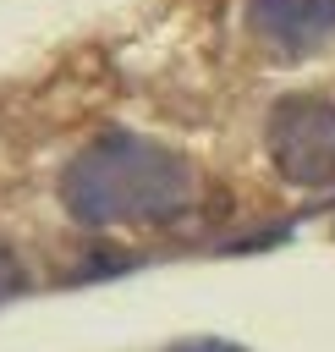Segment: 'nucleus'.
<instances>
[{
  "label": "nucleus",
  "instance_id": "nucleus-2",
  "mask_svg": "<svg viewBox=\"0 0 335 352\" xmlns=\"http://www.w3.org/2000/svg\"><path fill=\"white\" fill-rule=\"evenodd\" d=\"M264 143L291 187H335V104L319 94H291L269 110Z\"/></svg>",
  "mask_w": 335,
  "mask_h": 352
},
{
  "label": "nucleus",
  "instance_id": "nucleus-4",
  "mask_svg": "<svg viewBox=\"0 0 335 352\" xmlns=\"http://www.w3.org/2000/svg\"><path fill=\"white\" fill-rule=\"evenodd\" d=\"M22 286H27V275H22L16 253H11V248H0V302H5V297H16Z\"/></svg>",
  "mask_w": 335,
  "mask_h": 352
},
{
  "label": "nucleus",
  "instance_id": "nucleus-3",
  "mask_svg": "<svg viewBox=\"0 0 335 352\" xmlns=\"http://www.w3.org/2000/svg\"><path fill=\"white\" fill-rule=\"evenodd\" d=\"M247 16L280 60L313 55L335 33V0H247Z\"/></svg>",
  "mask_w": 335,
  "mask_h": 352
},
{
  "label": "nucleus",
  "instance_id": "nucleus-1",
  "mask_svg": "<svg viewBox=\"0 0 335 352\" xmlns=\"http://www.w3.org/2000/svg\"><path fill=\"white\" fill-rule=\"evenodd\" d=\"M192 165L148 138H104L60 176V204L82 226H165L192 204Z\"/></svg>",
  "mask_w": 335,
  "mask_h": 352
}]
</instances>
